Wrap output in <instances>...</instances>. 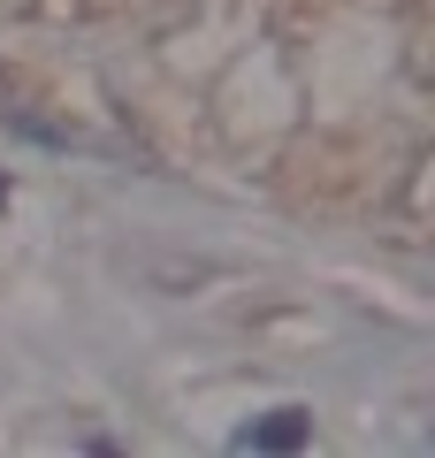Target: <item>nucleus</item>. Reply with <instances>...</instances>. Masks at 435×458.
I'll use <instances>...</instances> for the list:
<instances>
[{"label":"nucleus","mask_w":435,"mask_h":458,"mask_svg":"<svg viewBox=\"0 0 435 458\" xmlns=\"http://www.w3.org/2000/svg\"><path fill=\"white\" fill-rule=\"evenodd\" d=\"M306 443H313V412L275 405L268 420H244L237 436H229V451H306Z\"/></svg>","instance_id":"obj_1"}]
</instances>
